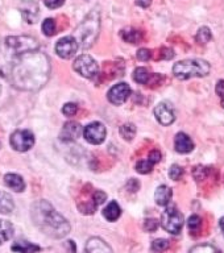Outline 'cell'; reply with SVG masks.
Returning <instances> with one entry per match:
<instances>
[{
	"instance_id": "obj_40",
	"label": "cell",
	"mask_w": 224,
	"mask_h": 253,
	"mask_svg": "<svg viewBox=\"0 0 224 253\" xmlns=\"http://www.w3.org/2000/svg\"><path fill=\"white\" fill-rule=\"evenodd\" d=\"M138 187H140V183H138L136 179H134V178H132V179H130V181H128V183H127V189L130 190V191H132V193L137 191Z\"/></svg>"
},
{
	"instance_id": "obj_26",
	"label": "cell",
	"mask_w": 224,
	"mask_h": 253,
	"mask_svg": "<svg viewBox=\"0 0 224 253\" xmlns=\"http://www.w3.org/2000/svg\"><path fill=\"white\" fill-rule=\"evenodd\" d=\"M120 134H122V137L127 141H132L134 137V134H136V126L132 123H127L124 126H120Z\"/></svg>"
},
{
	"instance_id": "obj_41",
	"label": "cell",
	"mask_w": 224,
	"mask_h": 253,
	"mask_svg": "<svg viewBox=\"0 0 224 253\" xmlns=\"http://www.w3.org/2000/svg\"><path fill=\"white\" fill-rule=\"evenodd\" d=\"M215 91H217V94L219 95V96L224 98V79H221V81L217 83Z\"/></svg>"
},
{
	"instance_id": "obj_29",
	"label": "cell",
	"mask_w": 224,
	"mask_h": 253,
	"mask_svg": "<svg viewBox=\"0 0 224 253\" xmlns=\"http://www.w3.org/2000/svg\"><path fill=\"white\" fill-rule=\"evenodd\" d=\"M189 253H221L215 247L210 244H201L194 247Z\"/></svg>"
},
{
	"instance_id": "obj_8",
	"label": "cell",
	"mask_w": 224,
	"mask_h": 253,
	"mask_svg": "<svg viewBox=\"0 0 224 253\" xmlns=\"http://www.w3.org/2000/svg\"><path fill=\"white\" fill-rule=\"evenodd\" d=\"M11 146L17 152H27L35 145V134L31 130L19 129L11 134Z\"/></svg>"
},
{
	"instance_id": "obj_2",
	"label": "cell",
	"mask_w": 224,
	"mask_h": 253,
	"mask_svg": "<svg viewBox=\"0 0 224 253\" xmlns=\"http://www.w3.org/2000/svg\"><path fill=\"white\" fill-rule=\"evenodd\" d=\"M32 220L43 233L62 239L70 232V224L47 201H37L32 206Z\"/></svg>"
},
{
	"instance_id": "obj_35",
	"label": "cell",
	"mask_w": 224,
	"mask_h": 253,
	"mask_svg": "<svg viewBox=\"0 0 224 253\" xmlns=\"http://www.w3.org/2000/svg\"><path fill=\"white\" fill-rule=\"evenodd\" d=\"M158 228V221L156 219H146L144 221V229L148 232H154Z\"/></svg>"
},
{
	"instance_id": "obj_39",
	"label": "cell",
	"mask_w": 224,
	"mask_h": 253,
	"mask_svg": "<svg viewBox=\"0 0 224 253\" xmlns=\"http://www.w3.org/2000/svg\"><path fill=\"white\" fill-rule=\"evenodd\" d=\"M148 160H149L152 164H157V162L161 161V153L158 152V150H152L149 153V157H148Z\"/></svg>"
},
{
	"instance_id": "obj_28",
	"label": "cell",
	"mask_w": 224,
	"mask_h": 253,
	"mask_svg": "<svg viewBox=\"0 0 224 253\" xmlns=\"http://www.w3.org/2000/svg\"><path fill=\"white\" fill-rule=\"evenodd\" d=\"M169 240H166V239H157V240H154L152 243V251L156 253L165 252L166 249L169 248Z\"/></svg>"
},
{
	"instance_id": "obj_21",
	"label": "cell",
	"mask_w": 224,
	"mask_h": 253,
	"mask_svg": "<svg viewBox=\"0 0 224 253\" xmlns=\"http://www.w3.org/2000/svg\"><path fill=\"white\" fill-rule=\"evenodd\" d=\"M13 209H15V205H13L11 195L0 190V213H9Z\"/></svg>"
},
{
	"instance_id": "obj_37",
	"label": "cell",
	"mask_w": 224,
	"mask_h": 253,
	"mask_svg": "<svg viewBox=\"0 0 224 253\" xmlns=\"http://www.w3.org/2000/svg\"><path fill=\"white\" fill-rule=\"evenodd\" d=\"M45 1V5L50 9H55V8H59L61 5H63L65 0H44Z\"/></svg>"
},
{
	"instance_id": "obj_33",
	"label": "cell",
	"mask_w": 224,
	"mask_h": 253,
	"mask_svg": "<svg viewBox=\"0 0 224 253\" xmlns=\"http://www.w3.org/2000/svg\"><path fill=\"white\" fill-rule=\"evenodd\" d=\"M169 175L173 181H179L183 175V169L179 165H172L169 170Z\"/></svg>"
},
{
	"instance_id": "obj_44",
	"label": "cell",
	"mask_w": 224,
	"mask_h": 253,
	"mask_svg": "<svg viewBox=\"0 0 224 253\" xmlns=\"http://www.w3.org/2000/svg\"><path fill=\"white\" fill-rule=\"evenodd\" d=\"M219 225H221V229H222V232H223V235H224V216L222 217V219H221V221H219Z\"/></svg>"
},
{
	"instance_id": "obj_9",
	"label": "cell",
	"mask_w": 224,
	"mask_h": 253,
	"mask_svg": "<svg viewBox=\"0 0 224 253\" xmlns=\"http://www.w3.org/2000/svg\"><path fill=\"white\" fill-rule=\"evenodd\" d=\"M78 50V42L73 36H66L58 40V42L55 43V53L58 57L63 59H69L74 57L75 53Z\"/></svg>"
},
{
	"instance_id": "obj_27",
	"label": "cell",
	"mask_w": 224,
	"mask_h": 253,
	"mask_svg": "<svg viewBox=\"0 0 224 253\" xmlns=\"http://www.w3.org/2000/svg\"><path fill=\"white\" fill-rule=\"evenodd\" d=\"M43 32L44 35L47 37H51L57 33V28H55V21L53 19H46L44 20L43 23Z\"/></svg>"
},
{
	"instance_id": "obj_34",
	"label": "cell",
	"mask_w": 224,
	"mask_h": 253,
	"mask_svg": "<svg viewBox=\"0 0 224 253\" xmlns=\"http://www.w3.org/2000/svg\"><path fill=\"white\" fill-rule=\"evenodd\" d=\"M77 111H78V106L74 104V103H67V104H65L62 108V112L66 115V116H74V115L77 114Z\"/></svg>"
},
{
	"instance_id": "obj_14",
	"label": "cell",
	"mask_w": 224,
	"mask_h": 253,
	"mask_svg": "<svg viewBox=\"0 0 224 253\" xmlns=\"http://www.w3.org/2000/svg\"><path fill=\"white\" fill-rule=\"evenodd\" d=\"M174 148L177 150L178 153L186 154L193 152L194 149V142L193 140L190 138L189 134L183 133V132H179L176 136V140H174Z\"/></svg>"
},
{
	"instance_id": "obj_24",
	"label": "cell",
	"mask_w": 224,
	"mask_h": 253,
	"mask_svg": "<svg viewBox=\"0 0 224 253\" xmlns=\"http://www.w3.org/2000/svg\"><path fill=\"white\" fill-rule=\"evenodd\" d=\"M211 39H213V33H211V29L209 27L199 28V31L195 35V41L198 43H201V45H205V43L210 42Z\"/></svg>"
},
{
	"instance_id": "obj_42",
	"label": "cell",
	"mask_w": 224,
	"mask_h": 253,
	"mask_svg": "<svg viewBox=\"0 0 224 253\" xmlns=\"http://www.w3.org/2000/svg\"><path fill=\"white\" fill-rule=\"evenodd\" d=\"M161 57L165 59H172L174 57V51L169 49V47H165V49H162Z\"/></svg>"
},
{
	"instance_id": "obj_19",
	"label": "cell",
	"mask_w": 224,
	"mask_h": 253,
	"mask_svg": "<svg viewBox=\"0 0 224 253\" xmlns=\"http://www.w3.org/2000/svg\"><path fill=\"white\" fill-rule=\"evenodd\" d=\"M120 215H122V209H120V206L116 202H111L110 205L107 206L104 211H103V216L106 217L108 221L118 220Z\"/></svg>"
},
{
	"instance_id": "obj_12",
	"label": "cell",
	"mask_w": 224,
	"mask_h": 253,
	"mask_svg": "<svg viewBox=\"0 0 224 253\" xmlns=\"http://www.w3.org/2000/svg\"><path fill=\"white\" fill-rule=\"evenodd\" d=\"M154 116L162 126H170L176 120V115L169 103H160L154 108Z\"/></svg>"
},
{
	"instance_id": "obj_18",
	"label": "cell",
	"mask_w": 224,
	"mask_h": 253,
	"mask_svg": "<svg viewBox=\"0 0 224 253\" xmlns=\"http://www.w3.org/2000/svg\"><path fill=\"white\" fill-rule=\"evenodd\" d=\"M172 195H173V191L170 187L165 185L158 186L156 193H154V199H156V203L160 206H168L169 205L170 199H172Z\"/></svg>"
},
{
	"instance_id": "obj_10",
	"label": "cell",
	"mask_w": 224,
	"mask_h": 253,
	"mask_svg": "<svg viewBox=\"0 0 224 253\" xmlns=\"http://www.w3.org/2000/svg\"><path fill=\"white\" fill-rule=\"evenodd\" d=\"M106 126L99 122L91 123V124H89V126L85 128V130H83V136H85V138H86L90 144H92V145H99V144H102V142L104 141V138H106Z\"/></svg>"
},
{
	"instance_id": "obj_15",
	"label": "cell",
	"mask_w": 224,
	"mask_h": 253,
	"mask_svg": "<svg viewBox=\"0 0 224 253\" xmlns=\"http://www.w3.org/2000/svg\"><path fill=\"white\" fill-rule=\"evenodd\" d=\"M86 253H112V251L100 237H91L86 243Z\"/></svg>"
},
{
	"instance_id": "obj_22",
	"label": "cell",
	"mask_w": 224,
	"mask_h": 253,
	"mask_svg": "<svg viewBox=\"0 0 224 253\" xmlns=\"http://www.w3.org/2000/svg\"><path fill=\"white\" fill-rule=\"evenodd\" d=\"M13 236V225L8 220L0 219V244H3Z\"/></svg>"
},
{
	"instance_id": "obj_17",
	"label": "cell",
	"mask_w": 224,
	"mask_h": 253,
	"mask_svg": "<svg viewBox=\"0 0 224 253\" xmlns=\"http://www.w3.org/2000/svg\"><path fill=\"white\" fill-rule=\"evenodd\" d=\"M4 183H5L9 189L16 191V193H21V191H24V189H25V182H24L23 178L20 177V175H17V174H5V175H4Z\"/></svg>"
},
{
	"instance_id": "obj_7",
	"label": "cell",
	"mask_w": 224,
	"mask_h": 253,
	"mask_svg": "<svg viewBox=\"0 0 224 253\" xmlns=\"http://www.w3.org/2000/svg\"><path fill=\"white\" fill-rule=\"evenodd\" d=\"M74 70L85 78L92 79L99 75V65L91 55L82 54L74 61Z\"/></svg>"
},
{
	"instance_id": "obj_23",
	"label": "cell",
	"mask_w": 224,
	"mask_h": 253,
	"mask_svg": "<svg viewBox=\"0 0 224 253\" xmlns=\"http://www.w3.org/2000/svg\"><path fill=\"white\" fill-rule=\"evenodd\" d=\"M122 37L124 41L131 43H138L142 39V33L137 29H134V28H128V29H124L122 31Z\"/></svg>"
},
{
	"instance_id": "obj_31",
	"label": "cell",
	"mask_w": 224,
	"mask_h": 253,
	"mask_svg": "<svg viewBox=\"0 0 224 253\" xmlns=\"http://www.w3.org/2000/svg\"><path fill=\"white\" fill-rule=\"evenodd\" d=\"M153 169V164L149 160H141L136 164V170L141 174H148Z\"/></svg>"
},
{
	"instance_id": "obj_25",
	"label": "cell",
	"mask_w": 224,
	"mask_h": 253,
	"mask_svg": "<svg viewBox=\"0 0 224 253\" xmlns=\"http://www.w3.org/2000/svg\"><path fill=\"white\" fill-rule=\"evenodd\" d=\"M134 82L140 83V84H146L150 79L149 71L146 70L145 67H137V69L134 71Z\"/></svg>"
},
{
	"instance_id": "obj_6",
	"label": "cell",
	"mask_w": 224,
	"mask_h": 253,
	"mask_svg": "<svg viewBox=\"0 0 224 253\" xmlns=\"http://www.w3.org/2000/svg\"><path fill=\"white\" fill-rule=\"evenodd\" d=\"M183 215H182L176 206H169L161 215L162 228L172 235H178L183 227Z\"/></svg>"
},
{
	"instance_id": "obj_45",
	"label": "cell",
	"mask_w": 224,
	"mask_h": 253,
	"mask_svg": "<svg viewBox=\"0 0 224 253\" xmlns=\"http://www.w3.org/2000/svg\"><path fill=\"white\" fill-rule=\"evenodd\" d=\"M221 104H222V107H223V108H224V98L222 99V103H221Z\"/></svg>"
},
{
	"instance_id": "obj_32",
	"label": "cell",
	"mask_w": 224,
	"mask_h": 253,
	"mask_svg": "<svg viewBox=\"0 0 224 253\" xmlns=\"http://www.w3.org/2000/svg\"><path fill=\"white\" fill-rule=\"evenodd\" d=\"M207 174H209V169L202 165L195 166L193 170V175L195 178V181H203Z\"/></svg>"
},
{
	"instance_id": "obj_1",
	"label": "cell",
	"mask_w": 224,
	"mask_h": 253,
	"mask_svg": "<svg viewBox=\"0 0 224 253\" xmlns=\"http://www.w3.org/2000/svg\"><path fill=\"white\" fill-rule=\"evenodd\" d=\"M50 74V62L46 54L31 51L20 54L12 65V84L23 91H37L45 86Z\"/></svg>"
},
{
	"instance_id": "obj_3",
	"label": "cell",
	"mask_w": 224,
	"mask_h": 253,
	"mask_svg": "<svg viewBox=\"0 0 224 253\" xmlns=\"http://www.w3.org/2000/svg\"><path fill=\"white\" fill-rule=\"evenodd\" d=\"M99 29H100V13L98 9H92L77 27L75 35L73 37L77 40V42L81 45L82 49H90L98 39Z\"/></svg>"
},
{
	"instance_id": "obj_20",
	"label": "cell",
	"mask_w": 224,
	"mask_h": 253,
	"mask_svg": "<svg viewBox=\"0 0 224 253\" xmlns=\"http://www.w3.org/2000/svg\"><path fill=\"white\" fill-rule=\"evenodd\" d=\"M12 251H15V252H19V253H35V252H39L41 251L39 245L36 244H32L29 241H17L15 244L12 245Z\"/></svg>"
},
{
	"instance_id": "obj_16",
	"label": "cell",
	"mask_w": 224,
	"mask_h": 253,
	"mask_svg": "<svg viewBox=\"0 0 224 253\" xmlns=\"http://www.w3.org/2000/svg\"><path fill=\"white\" fill-rule=\"evenodd\" d=\"M21 13L28 23L35 24L37 21V17H39V5L36 1L27 0L21 4Z\"/></svg>"
},
{
	"instance_id": "obj_36",
	"label": "cell",
	"mask_w": 224,
	"mask_h": 253,
	"mask_svg": "<svg viewBox=\"0 0 224 253\" xmlns=\"http://www.w3.org/2000/svg\"><path fill=\"white\" fill-rule=\"evenodd\" d=\"M107 199V195L106 193H103V191H96V193L92 195V203H94L96 207H98L99 205H102L103 202L106 201Z\"/></svg>"
},
{
	"instance_id": "obj_38",
	"label": "cell",
	"mask_w": 224,
	"mask_h": 253,
	"mask_svg": "<svg viewBox=\"0 0 224 253\" xmlns=\"http://www.w3.org/2000/svg\"><path fill=\"white\" fill-rule=\"evenodd\" d=\"M152 57V53H150L149 49H140V50L137 51V58L140 59V61H148V59Z\"/></svg>"
},
{
	"instance_id": "obj_43",
	"label": "cell",
	"mask_w": 224,
	"mask_h": 253,
	"mask_svg": "<svg viewBox=\"0 0 224 253\" xmlns=\"http://www.w3.org/2000/svg\"><path fill=\"white\" fill-rule=\"evenodd\" d=\"M136 4L142 8H148L152 4V0H136Z\"/></svg>"
},
{
	"instance_id": "obj_4",
	"label": "cell",
	"mask_w": 224,
	"mask_h": 253,
	"mask_svg": "<svg viewBox=\"0 0 224 253\" xmlns=\"http://www.w3.org/2000/svg\"><path fill=\"white\" fill-rule=\"evenodd\" d=\"M211 66L205 59H185L179 61L173 66V74L176 78L186 81L190 78H202L209 75Z\"/></svg>"
},
{
	"instance_id": "obj_5",
	"label": "cell",
	"mask_w": 224,
	"mask_h": 253,
	"mask_svg": "<svg viewBox=\"0 0 224 253\" xmlns=\"http://www.w3.org/2000/svg\"><path fill=\"white\" fill-rule=\"evenodd\" d=\"M5 45L15 54H25L39 49V41L31 36H11L5 39Z\"/></svg>"
},
{
	"instance_id": "obj_11",
	"label": "cell",
	"mask_w": 224,
	"mask_h": 253,
	"mask_svg": "<svg viewBox=\"0 0 224 253\" xmlns=\"http://www.w3.org/2000/svg\"><path fill=\"white\" fill-rule=\"evenodd\" d=\"M131 87L127 83H118L114 87H111V90L107 94V98L115 106H120L123 103L127 102V99L130 98Z\"/></svg>"
},
{
	"instance_id": "obj_13",
	"label": "cell",
	"mask_w": 224,
	"mask_h": 253,
	"mask_svg": "<svg viewBox=\"0 0 224 253\" xmlns=\"http://www.w3.org/2000/svg\"><path fill=\"white\" fill-rule=\"evenodd\" d=\"M81 132H82V126H81L79 123L67 122L66 124L63 126L62 130H61L59 137H61V140L65 142L75 141V140L79 137Z\"/></svg>"
},
{
	"instance_id": "obj_30",
	"label": "cell",
	"mask_w": 224,
	"mask_h": 253,
	"mask_svg": "<svg viewBox=\"0 0 224 253\" xmlns=\"http://www.w3.org/2000/svg\"><path fill=\"white\" fill-rule=\"evenodd\" d=\"M187 227H189L190 231L198 232L202 227V219L198 216V215H191V216L187 219Z\"/></svg>"
}]
</instances>
